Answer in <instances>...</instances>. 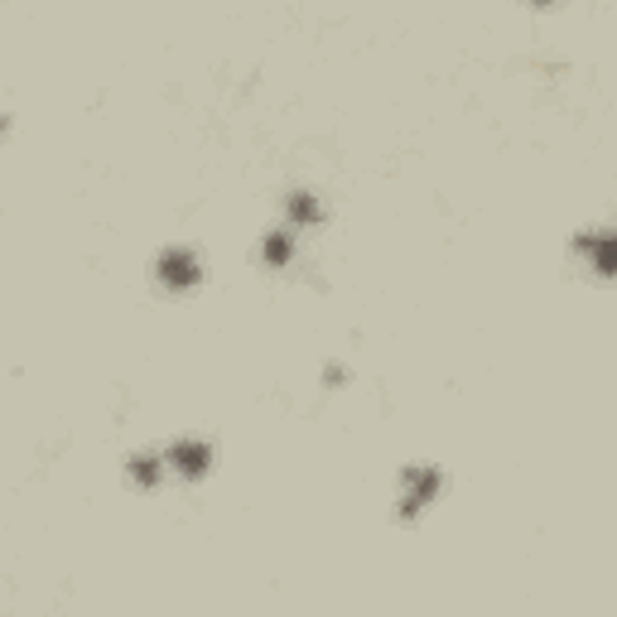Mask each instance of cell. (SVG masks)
<instances>
[{
	"label": "cell",
	"mask_w": 617,
	"mask_h": 617,
	"mask_svg": "<svg viewBox=\"0 0 617 617\" xmlns=\"http://www.w3.org/2000/svg\"><path fill=\"white\" fill-rule=\"evenodd\" d=\"M198 275H203V261H198L188 246H169L160 261H155V280H160L164 290H174V295H179V290H193Z\"/></svg>",
	"instance_id": "obj_1"
},
{
	"label": "cell",
	"mask_w": 617,
	"mask_h": 617,
	"mask_svg": "<svg viewBox=\"0 0 617 617\" xmlns=\"http://www.w3.org/2000/svg\"><path fill=\"white\" fill-rule=\"evenodd\" d=\"M434 492H439V468L430 463H415V468H405V487H401V516L405 521H415L420 511L434 502Z\"/></svg>",
	"instance_id": "obj_2"
},
{
	"label": "cell",
	"mask_w": 617,
	"mask_h": 617,
	"mask_svg": "<svg viewBox=\"0 0 617 617\" xmlns=\"http://www.w3.org/2000/svg\"><path fill=\"white\" fill-rule=\"evenodd\" d=\"M208 444H203V439H179V444H174V449H169V454H164V463H174V468H179V478H203V473H208Z\"/></svg>",
	"instance_id": "obj_3"
},
{
	"label": "cell",
	"mask_w": 617,
	"mask_h": 617,
	"mask_svg": "<svg viewBox=\"0 0 617 617\" xmlns=\"http://www.w3.org/2000/svg\"><path fill=\"white\" fill-rule=\"evenodd\" d=\"M319 217H323V208L314 193H295V198H290V227H314Z\"/></svg>",
	"instance_id": "obj_4"
},
{
	"label": "cell",
	"mask_w": 617,
	"mask_h": 617,
	"mask_svg": "<svg viewBox=\"0 0 617 617\" xmlns=\"http://www.w3.org/2000/svg\"><path fill=\"white\" fill-rule=\"evenodd\" d=\"M160 473H164V454H135L131 458V478L140 487H155L160 483Z\"/></svg>",
	"instance_id": "obj_5"
},
{
	"label": "cell",
	"mask_w": 617,
	"mask_h": 617,
	"mask_svg": "<svg viewBox=\"0 0 617 617\" xmlns=\"http://www.w3.org/2000/svg\"><path fill=\"white\" fill-rule=\"evenodd\" d=\"M266 261L270 266H285L290 261V227H280V232L266 237Z\"/></svg>",
	"instance_id": "obj_6"
},
{
	"label": "cell",
	"mask_w": 617,
	"mask_h": 617,
	"mask_svg": "<svg viewBox=\"0 0 617 617\" xmlns=\"http://www.w3.org/2000/svg\"><path fill=\"white\" fill-rule=\"evenodd\" d=\"M0 131H5V116H0Z\"/></svg>",
	"instance_id": "obj_7"
}]
</instances>
